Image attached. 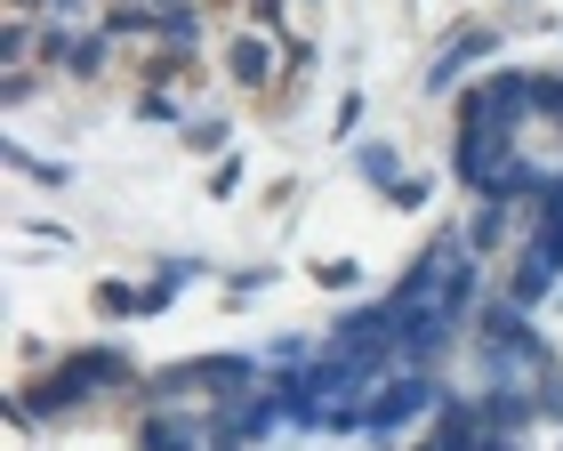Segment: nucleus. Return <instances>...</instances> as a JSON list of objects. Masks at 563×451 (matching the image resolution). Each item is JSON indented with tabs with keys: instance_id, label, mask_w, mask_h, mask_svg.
<instances>
[{
	"instance_id": "nucleus-11",
	"label": "nucleus",
	"mask_w": 563,
	"mask_h": 451,
	"mask_svg": "<svg viewBox=\"0 0 563 451\" xmlns=\"http://www.w3.org/2000/svg\"><path fill=\"white\" fill-rule=\"evenodd\" d=\"M106 57H113V33H81V41H73L65 48V81H97V73H106Z\"/></svg>"
},
{
	"instance_id": "nucleus-22",
	"label": "nucleus",
	"mask_w": 563,
	"mask_h": 451,
	"mask_svg": "<svg viewBox=\"0 0 563 451\" xmlns=\"http://www.w3.org/2000/svg\"><path fill=\"white\" fill-rule=\"evenodd\" d=\"M540 121H548V130H563V73H548V81H540Z\"/></svg>"
},
{
	"instance_id": "nucleus-20",
	"label": "nucleus",
	"mask_w": 563,
	"mask_h": 451,
	"mask_svg": "<svg viewBox=\"0 0 563 451\" xmlns=\"http://www.w3.org/2000/svg\"><path fill=\"white\" fill-rule=\"evenodd\" d=\"M314 283H322V290H354V283H363V266H354V258H322Z\"/></svg>"
},
{
	"instance_id": "nucleus-8",
	"label": "nucleus",
	"mask_w": 563,
	"mask_h": 451,
	"mask_svg": "<svg viewBox=\"0 0 563 451\" xmlns=\"http://www.w3.org/2000/svg\"><path fill=\"white\" fill-rule=\"evenodd\" d=\"M419 451H483V404L475 395H451V404L434 411V428L419 436Z\"/></svg>"
},
{
	"instance_id": "nucleus-5",
	"label": "nucleus",
	"mask_w": 563,
	"mask_h": 451,
	"mask_svg": "<svg viewBox=\"0 0 563 451\" xmlns=\"http://www.w3.org/2000/svg\"><path fill=\"white\" fill-rule=\"evenodd\" d=\"M443 404H451V395L434 387V371H387V380L371 387V419H363V436H371V443H395L402 428H411V419H434Z\"/></svg>"
},
{
	"instance_id": "nucleus-9",
	"label": "nucleus",
	"mask_w": 563,
	"mask_h": 451,
	"mask_svg": "<svg viewBox=\"0 0 563 451\" xmlns=\"http://www.w3.org/2000/svg\"><path fill=\"white\" fill-rule=\"evenodd\" d=\"M130 443H137V451H218L186 411H137V436H130Z\"/></svg>"
},
{
	"instance_id": "nucleus-7",
	"label": "nucleus",
	"mask_w": 563,
	"mask_h": 451,
	"mask_svg": "<svg viewBox=\"0 0 563 451\" xmlns=\"http://www.w3.org/2000/svg\"><path fill=\"white\" fill-rule=\"evenodd\" d=\"M492 48H499V33H492V24H459V33H451L443 48H434V65H427V89L443 97V89L459 81V73H467L475 57H492Z\"/></svg>"
},
{
	"instance_id": "nucleus-23",
	"label": "nucleus",
	"mask_w": 563,
	"mask_h": 451,
	"mask_svg": "<svg viewBox=\"0 0 563 451\" xmlns=\"http://www.w3.org/2000/svg\"><path fill=\"white\" fill-rule=\"evenodd\" d=\"M234 186H242V154H218V169H210V194L225 202V194H234Z\"/></svg>"
},
{
	"instance_id": "nucleus-13",
	"label": "nucleus",
	"mask_w": 563,
	"mask_h": 451,
	"mask_svg": "<svg viewBox=\"0 0 563 451\" xmlns=\"http://www.w3.org/2000/svg\"><path fill=\"white\" fill-rule=\"evenodd\" d=\"M162 41L169 48H194L201 41V9H194V0H162Z\"/></svg>"
},
{
	"instance_id": "nucleus-30",
	"label": "nucleus",
	"mask_w": 563,
	"mask_h": 451,
	"mask_svg": "<svg viewBox=\"0 0 563 451\" xmlns=\"http://www.w3.org/2000/svg\"><path fill=\"white\" fill-rule=\"evenodd\" d=\"M81 9H89V0H57V9H48V16H57V24H65V16H81Z\"/></svg>"
},
{
	"instance_id": "nucleus-19",
	"label": "nucleus",
	"mask_w": 563,
	"mask_h": 451,
	"mask_svg": "<svg viewBox=\"0 0 563 451\" xmlns=\"http://www.w3.org/2000/svg\"><path fill=\"white\" fill-rule=\"evenodd\" d=\"M9 162L24 169V178H41V186H65V178H73L65 162H33V154H24V145H9Z\"/></svg>"
},
{
	"instance_id": "nucleus-3",
	"label": "nucleus",
	"mask_w": 563,
	"mask_h": 451,
	"mask_svg": "<svg viewBox=\"0 0 563 451\" xmlns=\"http://www.w3.org/2000/svg\"><path fill=\"white\" fill-rule=\"evenodd\" d=\"M250 387H266V363H258V355H194V363L145 371L137 404H145V411H177L186 395H250Z\"/></svg>"
},
{
	"instance_id": "nucleus-29",
	"label": "nucleus",
	"mask_w": 563,
	"mask_h": 451,
	"mask_svg": "<svg viewBox=\"0 0 563 451\" xmlns=\"http://www.w3.org/2000/svg\"><path fill=\"white\" fill-rule=\"evenodd\" d=\"M57 0H9V16H48Z\"/></svg>"
},
{
	"instance_id": "nucleus-6",
	"label": "nucleus",
	"mask_w": 563,
	"mask_h": 451,
	"mask_svg": "<svg viewBox=\"0 0 563 451\" xmlns=\"http://www.w3.org/2000/svg\"><path fill=\"white\" fill-rule=\"evenodd\" d=\"M282 73H290V57H282V41L258 33V24H242V33L225 41V81H234V89L274 97V106H282Z\"/></svg>"
},
{
	"instance_id": "nucleus-17",
	"label": "nucleus",
	"mask_w": 563,
	"mask_h": 451,
	"mask_svg": "<svg viewBox=\"0 0 563 451\" xmlns=\"http://www.w3.org/2000/svg\"><path fill=\"white\" fill-rule=\"evenodd\" d=\"M499 234H507V202H483V218L467 226V250L483 258V250H499Z\"/></svg>"
},
{
	"instance_id": "nucleus-1",
	"label": "nucleus",
	"mask_w": 563,
	"mask_h": 451,
	"mask_svg": "<svg viewBox=\"0 0 563 451\" xmlns=\"http://www.w3.org/2000/svg\"><path fill=\"white\" fill-rule=\"evenodd\" d=\"M523 121H540V81L516 73V65L492 73V81H475L467 97H459V138H451L459 186H475L483 202H507L516 178H523V154H516Z\"/></svg>"
},
{
	"instance_id": "nucleus-26",
	"label": "nucleus",
	"mask_w": 563,
	"mask_h": 451,
	"mask_svg": "<svg viewBox=\"0 0 563 451\" xmlns=\"http://www.w3.org/2000/svg\"><path fill=\"white\" fill-rule=\"evenodd\" d=\"M137 113H145V121H177V97H162V89H145V97H137Z\"/></svg>"
},
{
	"instance_id": "nucleus-21",
	"label": "nucleus",
	"mask_w": 563,
	"mask_h": 451,
	"mask_svg": "<svg viewBox=\"0 0 563 451\" xmlns=\"http://www.w3.org/2000/svg\"><path fill=\"white\" fill-rule=\"evenodd\" d=\"M225 130H234V121H194L186 145H194V154H225Z\"/></svg>"
},
{
	"instance_id": "nucleus-25",
	"label": "nucleus",
	"mask_w": 563,
	"mask_h": 451,
	"mask_svg": "<svg viewBox=\"0 0 563 451\" xmlns=\"http://www.w3.org/2000/svg\"><path fill=\"white\" fill-rule=\"evenodd\" d=\"M354 130H363V97L346 89V97H339V130H330V138H354Z\"/></svg>"
},
{
	"instance_id": "nucleus-18",
	"label": "nucleus",
	"mask_w": 563,
	"mask_h": 451,
	"mask_svg": "<svg viewBox=\"0 0 563 451\" xmlns=\"http://www.w3.org/2000/svg\"><path fill=\"white\" fill-rule=\"evenodd\" d=\"M33 48H41V33H33V16H9V33H0V57H9V73H16L24 57H33Z\"/></svg>"
},
{
	"instance_id": "nucleus-12",
	"label": "nucleus",
	"mask_w": 563,
	"mask_h": 451,
	"mask_svg": "<svg viewBox=\"0 0 563 451\" xmlns=\"http://www.w3.org/2000/svg\"><path fill=\"white\" fill-rule=\"evenodd\" d=\"M194 65H201V57H194V48H169V41H162V48H153V57H145L137 73H145V81H153V89H162V81H194Z\"/></svg>"
},
{
	"instance_id": "nucleus-28",
	"label": "nucleus",
	"mask_w": 563,
	"mask_h": 451,
	"mask_svg": "<svg viewBox=\"0 0 563 451\" xmlns=\"http://www.w3.org/2000/svg\"><path fill=\"white\" fill-rule=\"evenodd\" d=\"M483 451H523V436H499V428H483Z\"/></svg>"
},
{
	"instance_id": "nucleus-27",
	"label": "nucleus",
	"mask_w": 563,
	"mask_h": 451,
	"mask_svg": "<svg viewBox=\"0 0 563 451\" xmlns=\"http://www.w3.org/2000/svg\"><path fill=\"white\" fill-rule=\"evenodd\" d=\"M194 274H201V258H162V283H169V290H186Z\"/></svg>"
},
{
	"instance_id": "nucleus-4",
	"label": "nucleus",
	"mask_w": 563,
	"mask_h": 451,
	"mask_svg": "<svg viewBox=\"0 0 563 451\" xmlns=\"http://www.w3.org/2000/svg\"><path fill=\"white\" fill-rule=\"evenodd\" d=\"M555 283H563V178L540 194V218H531L516 266H507V298H516V307H540Z\"/></svg>"
},
{
	"instance_id": "nucleus-24",
	"label": "nucleus",
	"mask_w": 563,
	"mask_h": 451,
	"mask_svg": "<svg viewBox=\"0 0 563 451\" xmlns=\"http://www.w3.org/2000/svg\"><path fill=\"white\" fill-rule=\"evenodd\" d=\"M427 194H434V178H402V186L387 194V202H395V210H419V202H427Z\"/></svg>"
},
{
	"instance_id": "nucleus-10",
	"label": "nucleus",
	"mask_w": 563,
	"mask_h": 451,
	"mask_svg": "<svg viewBox=\"0 0 563 451\" xmlns=\"http://www.w3.org/2000/svg\"><path fill=\"white\" fill-rule=\"evenodd\" d=\"M97 33H113V41H162V0H106Z\"/></svg>"
},
{
	"instance_id": "nucleus-14",
	"label": "nucleus",
	"mask_w": 563,
	"mask_h": 451,
	"mask_svg": "<svg viewBox=\"0 0 563 451\" xmlns=\"http://www.w3.org/2000/svg\"><path fill=\"white\" fill-rule=\"evenodd\" d=\"M354 169H363L371 186H387V194L402 186V162H395V145H387V138H378V145H363V154H354Z\"/></svg>"
},
{
	"instance_id": "nucleus-2",
	"label": "nucleus",
	"mask_w": 563,
	"mask_h": 451,
	"mask_svg": "<svg viewBox=\"0 0 563 451\" xmlns=\"http://www.w3.org/2000/svg\"><path fill=\"white\" fill-rule=\"evenodd\" d=\"M145 371L121 355V346H73V355H57L41 371V380H24L9 395V428H41V419H81L97 395H137Z\"/></svg>"
},
{
	"instance_id": "nucleus-16",
	"label": "nucleus",
	"mask_w": 563,
	"mask_h": 451,
	"mask_svg": "<svg viewBox=\"0 0 563 451\" xmlns=\"http://www.w3.org/2000/svg\"><path fill=\"white\" fill-rule=\"evenodd\" d=\"M242 24H258V33L290 41V0H242Z\"/></svg>"
},
{
	"instance_id": "nucleus-15",
	"label": "nucleus",
	"mask_w": 563,
	"mask_h": 451,
	"mask_svg": "<svg viewBox=\"0 0 563 451\" xmlns=\"http://www.w3.org/2000/svg\"><path fill=\"white\" fill-rule=\"evenodd\" d=\"M97 315H153V290H130V283H97Z\"/></svg>"
}]
</instances>
